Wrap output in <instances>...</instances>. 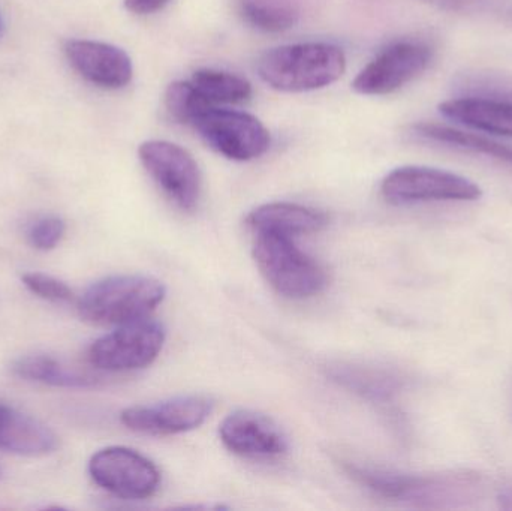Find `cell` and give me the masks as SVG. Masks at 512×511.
Masks as SVG:
<instances>
[{
    "label": "cell",
    "mask_w": 512,
    "mask_h": 511,
    "mask_svg": "<svg viewBox=\"0 0 512 511\" xmlns=\"http://www.w3.org/2000/svg\"><path fill=\"white\" fill-rule=\"evenodd\" d=\"M222 443L234 455L249 459H274L285 455L288 438L264 414L239 410L227 417L219 429Z\"/></svg>",
    "instance_id": "13"
},
{
    "label": "cell",
    "mask_w": 512,
    "mask_h": 511,
    "mask_svg": "<svg viewBox=\"0 0 512 511\" xmlns=\"http://www.w3.org/2000/svg\"><path fill=\"white\" fill-rule=\"evenodd\" d=\"M0 29H2V21H0Z\"/></svg>",
    "instance_id": "28"
},
{
    "label": "cell",
    "mask_w": 512,
    "mask_h": 511,
    "mask_svg": "<svg viewBox=\"0 0 512 511\" xmlns=\"http://www.w3.org/2000/svg\"><path fill=\"white\" fill-rule=\"evenodd\" d=\"M165 107L176 122L194 126L215 105L210 104L191 81H174L165 92Z\"/></svg>",
    "instance_id": "21"
},
{
    "label": "cell",
    "mask_w": 512,
    "mask_h": 511,
    "mask_svg": "<svg viewBox=\"0 0 512 511\" xmlns=\"http://www.w3.org/2000/svg\"><path fill=\"white\" fill-rule=\"evenodd\" d=\"M57 444L56 434L47 425L0 404V449L21 456H45Z\"/></svg>",
    "instance_id": "15"
},
{
    "label": "cell",
    "mask_w": 512,
    "mask_h": 511,
    "mask_svg": "<svg viewBox=\"0 0 512 511\" xmlns=\"http://www.w3.org/2000/svg\"><path fill=\"white\" fill-rule=\"evenodd\" d=\"M164 342V327L156 321L144 318L134 323L122 324L119 329L93 342L87 359L99 371H138L158 359Z\"/></svg>",
    "instance_id": "5"
},
{
    "label": "cell",
    "mask_w": 512,
    "mask_h": 511,
    "mask_svg": "<svg viewBox=\"0 0 512 511\" xmlns=\"http://www.w3.org/2000/svg\"><path fill=\"white\" fill-rule=\"evenodd\" d=\"M254 257L259 272L280 296L309 299L327 285L321 264L301 251L292 237L258 233Z\"/></svg>",
    "instance_id": "4"
},
{
    "label": "cell",
    "mask_w": 512,
    "mask_h": 511,
    "mask_svg": "<svg viewBox=\"0 0 512 511\" xmlns=\"http://www.w3.org/2000/svg\"><path fill=\"white\" fill-rule=\"evenodd\" d=\"M12 372L23 380L65 389H86L96 383L90 375L81 374L47 356L23 357L14 363Z\"/></svg>",
    "instance_id": "18"
},
{
    "label": "cell",
    "mask_w": 512,
    "mask_h": 511,
    "mask_svg": "<svg viewBox=\"0 0 512 511\" xmlns=\"http://www.w3.org/2000/svg\"><path fill=\"white\" fill-rule=\"evenodd\" d=\"M432 57V48L424 42H394L361 69L352 87L360 95H390L420 77Z\"/></svg>",
    "instance_id": "10"
},
{
    "label": "cell",
    "mask_w": 512,
    "mask_h": 511,
    "mask_svg": "<svg viewBox=\"0 0 512 511\" xmlns=\"http://www.w3.org/2000/svg\"><path fill=\"white\" fill-rule=\"evenodd\" d=\"M342 381L351 384V387L358 392L375 399H391L403 386V378L400 375L391 371H381V369H372V371L358 369L355 374L346 371L342 375Z\"/></svg>",
    "instance_id": "22"
},
{
    "label": "cell",
    "mask_w": 512,
    "mask_h": 511,
    "mask_svg": "<svg viewBox=\"0 0 512 511\" xmlns=\"http://www.w3.org/2000/svg\"><path fill=\"white\" fill-rule=\"evenodd\" d=\"M207 396H179L153 405H141L123 411V425L146 435H176L200 428L213 411Z\"/></svg>",
    "instance_id": "11"
},
{
    "label": "cell",
    "mask_w": 512,
    "mask_h": 511,
    "mask_svg": "<svg viewBox=\"0 0 512 511\" xmlns=\"http://www.w3.org/2000/svg\"><path fill=\"white\" fill-rule=\"evenodd\" d=\"M348 471L357 482L379 497L405 501L426 509L468 506L480 497L483 488L480 476L468 471L421 476L360 465H348Z\"/></svg>",
    "instance_id": "1"
},
{
    "label": "cell",
    "mask_w": 512,
    "mask_h": 511,
    "mask_svg": "<svg viewBox=\"0 0 512 511\" xmlns=\"http://www.w3.org/2000/svg\"><path fill=\"white\" fill-rule=\"evenodd\" d=\"M165 294L164 284L150 276H111L84 293L78 311L89 323L122 326L149 317Z\"/></svg>",
    "instance_id": "3"
},
{
    "label": "cell",
    "mask_w": 512,
    "mask_h": 511,
    "mask_svg": "<svg viewBox=\"0 0 512 511\" xmlns=\"http://www.w3.org/2000/svg\"><path fill=\"white\" fill-rule=\"evenodd\" d=\"M0 477H2V470H0Z\"/></svg>",
    "instance_id": "29"
},
{
    "label": "cell",
    "mask_w": 512,
    "mask_h": 511,
    "mask_svg": "<svg viewBox=\"0 0 512 511\" xmlns=\"http://www.w3.org/2000/svg\"><path fill=\"white\" fill-rule=\"evenodd\" d=\"M447 119L487 134L512 137V98L502 96H462L439 105Z\"/></svg>",
    "instance_id": "14"
},
{
    "label": "cell",
    "mask_w": 512,
    "mask_h": 511,
    "mask_svg": "<svg viewBox=\"0 0 512 511\" xmlns=\"http://www.w3.org/2000/svg\"><path fill=\"white\" fill-rule=\"evenodd\" d=\"M170 0H125L126 9L132 14L147 15L164 8Z\"/></svg>",
    "instance_id": "26"
},
{
    "label": "cell",
    "mask_w": 512,
    "mask_h": 511,
    "mask_svg": "<svg viewBox=\"0 0 512 511\" xmlns=\"http://www.w3.org/2000/svg\"><path fill=\"white\" fill-rule=\"evenodd\" d=\"M430 5L438 6L450 12H472L478 11L486 5L487 0H423Z\"/></svg>",
    "instance_id": "25"
},
{
    "label": "cell",
    "mask_w": 512,
    "mask_h": 511,
    "mask_svg": "<svg viewBox=\"0 0 512 511\" xmlns=\"http://www.w3.org/2000/svg\"><path fill=\"white\" fill-rule=\"evenodd\" d=\"M346 57L342 48L328 42L283 45L262 54L261 80L280 92H310L330 86L342 77Z\"/></svg>",
    "instance_id": "2"
},
{
    "label": "cell",
    "mask_w": 512,
    "mask_h": 511,
    "mask_svg": "<svg viewBox=\"0 0 512 511\" xmlns=\"http://www.w3.org/2000/svg\"><path fill=\"white\" fill-rule=\"evenodd\" d=\"M381 192L393 204L427 203V201H475L483 191L477 183L451 171L438 168H396L382 180Z\"/></svg>",
    "instance_id": "6"
},
{
    "label": "cell",
    "mask_w": 512,
    "mask_h": 511,
    "mask_svg": "<svg viewBox=\"0 0 512 511\" xmlns=\"http://www.w3.org/2000/svg\"><path fill=\"white\" fill-rule=\"evenodd\" d=\"M246 23L267 33H280L297 24L300 11L292 0H242Z\"/></svg>",
    "instance_id": "20"
},
{
    "label": "cell",
    "mask_w": 512,
    "mask_h": 511,
    "mask_svg": "<svg viewBox=\"0 0 512 511\" xmlns=\"http://www.w3.org/2000/svg\"><path fill=\"white\" fill-rule=\"evenodd\" d=\"M66 225L57 216H42L27 228V240L38 251H51L62 242Z\"/></svg>",
    "instance_id": "23"
},
{
    "label": "cell",
    "mask_w": 512,
    "mask_h": 511,
    "mask_svg": "<svg viewBox=\"0 0 512 511\" xmlns=\"http://www.w3.org/2000/svg\"><path fill=\"white\" fill-rule=\"evenodd\" d=\"M24 287L48 302L63 303L72 299V291L65 282L53 278V276L44 275V273H24L21 276Z\"/></svg>",
    "instance_id": "24"
},
{
    "label": "cell",
    "mask_w": 512,
    "mask_h": 511,
    "mask_svg": "<svg viewBox=\"0 0 512 511\" xmlns=\"http://www.w3.org/2000/svg\"><path fill=\"white\" fill-rule=\"evenodd\" d=\"M412 129H414L415 135L424 140L487 156V158L495 159V161L512 168V147L507 144L498 143V141L471 134V132L450 128V126L438 125V123H418Z\"/></svg>",
    "instance_id": "17"
},
{
    "label": "cell",
    "mask_w": 512,
    "mask_h": 511,
    "mask_svg": "<svg viewBox=\"0 0 512 511\" xmlns=\"http://www.w3.org/2000/svg\"><path fill=\"white\" fill-rule=\"evenodd\" d=\"M256 233L282 234L292 237L318 233L327 227V216L310 207L292 203H268L256 207L246 218Z\"/></svg>",
    "instance_id": "16"
},
{
    "label": "cell",
    "mask_w": 512,
    "mask_h": 511,
    "mask_svg": "<svg viewBox=\"0 0 512 511\" xmlns=\"http://www.w3.org/2000/svg\"><path fill=\"white\" fill-rule=\"evenodd\" d=\"M138 156L147 173L177 207L186 212L197 207L201 174L188 150L171 141L149 140L141 144Z\"/></svg>",
    "instance_id": "7"
},
{
    "label": "cell",
    "mask_w": 512,
    "mask_h": 511,
    "mask_svg": "<svg viewBox=\"0 0 512 511\" xmlns=\"http://www.w3.org/2000/svg\"><path fill=\"white\" fill-rule=\"evenodd\" d=\"M194 128L216 152L233 161H252L267 152L270 134L252 114L213 107Z\"/></svg>",
    "instance_id": "9"
},
{
    "label": "cell",
    "mask_w": 512,
    "mask_h": 511,
    "mask_svg": "<svg viewBox=\"0 0 512 511\" xmlns=\"http://www.w3.org/2000/svg\"><path fill=\"white\" fill-rule=\"evenodd\" d=\"M89 473L96 485L123 500H147L161 485L158 467L128 447L99 450L90 459Z\"/></svg>",
    "instance_id": "8"
},
{
    "label": "cell",
    "mask_w": 512,
    "mask_h": 511,
    "mask_svg": "<svg viewBox=\"0 0 512 511\" xmlns=\"http://www.w3.org/2000/svg\"><path fill=\"white\" fill-rule=\"evenodd\" d=\"M499 507L504 510H512V485L504 486L498 494Z\"/></svg>",
    "instance_id": "27"
},
{
    "label": "cell",
    "mask_w": 512,
    "mask_h": 511,
    "mask_svg": "<svg viewBox=\"0 0 512 511\" xmlns=\"http://www.w3.org/2000/svg\"><path fill=\"white\" fill-rule=\"evenodd\" d=\"M63 50L69 65L93 86L117 90L131 83L134 75L131 57L116 45L71 39Z\"/></svg>",
    "instance_id": "12"
},
{
    "label": "cell",
    "mask_w": 512,
    "mask_h": 511,
    "mask_svg": "<svg viewBox=\"0 0 512 511\" xmlns=\"http://www.w3.org/2000/svg\"><path fill=\"white\" fill-rule=\"evenodd\" d=\"M191 83L215 107L242 104L252 96V84L246 78L218 69H198L192 75Z\"/></svg>",
    "instance_id": "19"
}]
</instances>
